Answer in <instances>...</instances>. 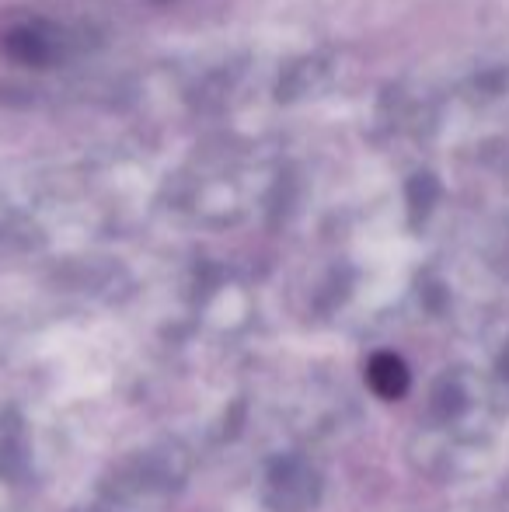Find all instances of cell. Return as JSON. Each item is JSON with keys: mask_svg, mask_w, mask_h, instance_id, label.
Masks as SVG:
<instances>
[{"mask_svg": "<svg viewBox=\"0 0 509 512\" xmlns=\"http://www.w3.org/2000/svg\"><path fill=\"white\" fill-rule=\"evenodd\" d=\"M370 380H374V387L384 398H398L405 391V370H401V363L394 356H377L374 366H370Z\"/></svg>", "mask_w": 509, "mask_h": 512, "instance_id": "1", "label": "cell"}]
</instances>
